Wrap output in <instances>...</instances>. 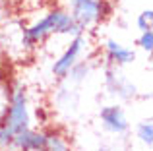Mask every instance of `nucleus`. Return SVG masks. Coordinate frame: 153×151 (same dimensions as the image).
Here are the masks:
<instances>
[{
	"instance_id": "obj_15",
	"label": "nucleus",
	"mask_w": 153,
	"mask_h": 151,
	"mask_svg": "<svg viewBox=\"0 0 153 151\" xmlns=\"http://www.w3.org/2000/svg\"><path fill=\"white\" fill-rule=\"evenodd\" d=\"M2 2H6V4H10V2H19V0H2Z\"/></svg>"
},
{
	"instance_id": "obj_13",
	"label": "nucleus",
	"mask_w": 153,
	"mask_h": 151,
	"mask_svg": "<svg viewBox=\"0 0 153 151\" xmlns=\"http://www.w3.org/2000/svg\"><path fill=\"white\" fill-rule=\"evenodd\" d=\"M136 45H138L143 53L151 54V50H153V29L142 31V33H140V37H138V41H136Z\"/></svg>"
},
{
	"instance_id": "obj_12",
	"label": "nucleus",
	"mask_w": 153,
	"mask_h": 151,
	"mask_svg": "<svg viewBox=\"0 0 153 151\" xmlns=\"http://www.w3.org/2000/svg\"><path fill=\"white\" fill-rule=\"evenodd\" d=\"M136 25H138L140 33H142V31L153 29V10H151V8H147V10H143L142 14H138V18H136Z\"/></svg>"
},
{
	"instance_id": "obj_7",
	"label": "nucleus",
	"mask_w": 153,
	"mask_h": 151,
	"mask_svg": "<svg viewBox=\"0 0 153 151\" xmlns=\"http://www.w3.org/2000/svg\"><path fill=\"white\" fill-rule=\"evenodd\" d=\"M103 56L107 60V66H116V68H122V66H128L136 60V50L130 49V47L122 45L120 41L108 37L103 41L101 45Z\"/></svg>"
},
{
	"instance_id": "obj_3",
	"label": "nucleus",
	"mask_w": 153,
	"mask_h": 151,
	"mask_svg": "<svg viewBox=\"0 0 153 151\" xmlns=\"http://www.w3.org/2000/svg\"><path fill=\"white\" fill-rule=\"evenodd\" d=\"M6 128H10L14 134L22 132L25 128H31V107H29V95L22 81H12L10 83V101L8 109L4 113L2 120Z\"/></svg>"
},
{
	"instance_id": "obj_14",
	"label": "nucleus",
	"mask_w": 153,
	"mask_h": 151,
	"mask_svg": "<svg viewBox=\"0 0 153 151\" xmlns=\"http://www.w3.org/2000/svg\"><path fill=\"white\" fill-rule=\"evenodd\" d=\"M12 140H14V132L0 122V151H10L12 149Z\"/></svg>"
},
{
	"instance_id": "obj_2",
	"label": "nucleus",
	"mask_w": 153,
	"mask_h": 151,
	"mask_svg": "<svg viewBox=\"0 0 153 151\" xmlns=\"http://www.w3.org/2000/svg\"><path fill=\"white\" fill-rule=\"evenodd\" d=\"M64 10L72 16L82 33L101 25L112 12L111 0H66Z\"/></svg>"
},
{
	"instance_id": "obj_6",
	"label": "nucleus",
	"mask_w": 153,
	"mask_h": 151,
	"mask_svg": "<svg viewBox=\"0 0 153 151\" xmlns=\"http://www.w3.org/2000/svg\"><path fill=\"white\" fill-rule=\"evenodd\" d=\"M99 120H101V126H103L105 132L112 134V136H124L130 130L128 116L118 103L105 105L101 109V113H99Z\"/></svg>"
},
{
	"instance_id": "obj_11",
	"label": "nucleus",
	"mask_w": 153,
	"mask_h": 151,
	"mask_svg": "<svg viewBox=\"0 0 153 151\" xmlns=\"http://www.w3.org/2000/svg\"><path fill=\"white\" fill-rule=\"evenodd\" d=\"M136 138H138L143 145L151 147V144H153V124H151V118L142 120L138 126H136Z\"/></svg>"
},
{
	"instance_id": "obj_9",
	"label": "nucleus",
	"mask_w": 153,
	"mask_h": 151,
	"mask_svg": "<svg viewBox=\"0 0 153 151\" xmlns=\"http://www.w3.org/2000/svg\"><path fill=\"white\" fill-rule=\"evenodd\" d=\"M45 151H74L72 140L66 132L60 128H47L45 130Z\"/></svg>"
},
{
	"instance_id": "obj_10",
	"label": "nucleus",
	"mask_w": 153,
	"mask_h": 151,
	"mask_svg": "<svg viewBox=\"0 0 153 151\" xmlns=\"http://www.w3.org/2000/svg\"><path fill=\"white\" fill-rule=\"evenodd\" d=\"M91 70H93L91 60H79L78 64L68 72V76L64 79H66L68 83H72V85H79L82 81H85V79H87V76L91 74Z\"/></svg>"
},
{
	"instance_id": "obj_5",
	"label": "nucleus",
	"mask_w": 153,
	"mask_h": 151,
	"mask_svg": "<svg viewBox=\"0 0 153 151\" xmlns=\"http://www.w3.org/2000/svg\"><path fill=\"white\" fill-rule=\"evenodd\" d=\"M105 87H107L108 95L120 101H130L138 95L136 83L116 66H105Z\"/></svg>"
},
{
	"instance_id": "obj_4",
	"label": "nucleus",
	"mask_w": 153,
	"mask_h": 151,
	"mask_svg": "<svg viewBox=\"0 0 153 151\" xmlns=\"http://www.w3.org/2000/svg\"><path fill=\"white\" fill-rule=\"evenodd\" d=\"M87 45H89V39H87L85 33H79V35H76V37H72L70 43L66 45V49L60 53V56L52 62L51 74L54 76L56 79H64L68 76V72L82 60L83 53L87 50Z\"/></svg>"
},
{
	"instance_id": "obj_8",
	"label": "nucleus",
	"mask_w": 153,
	"mask_h": 151,
	"mask_svg": "<svg viewBox=\"0 0 153 151\" xmlns=\"http://www.w3.org/2000/svg\"><path fill=\"white\" fill-rule=\"evenodd\" d=\"M10 151H45V128H25L14 134Z\"/></svg>"
},
{
	"instance_id": "obj_1",
	"label": "nucleus",
	"mask_w": 153,
	"mask_h": 151,
	"mask_svg": "<svg viewBox=\"0 0 153 151\" xmlns=\"http://www.w3.org/2000/svg\"><path fill=\"white\" fill-rule=\"evenodd\" d=\"M79 33L82 31L76 25V21L72 19V16L64 8L56 6L47 12L43 18L35 19L33 23L23 27L22 43L27 49H33V47H39L41 43H45L51 37H70L72 39Z\"/></svg>"
}]
</instances>
